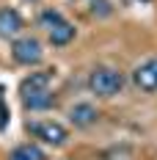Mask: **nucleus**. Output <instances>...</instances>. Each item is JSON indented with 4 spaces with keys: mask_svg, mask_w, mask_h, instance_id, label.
<instances>
[{
    "mask_svg": "<svg viewBox=\"0 0 157 160\" xmlns=\"http://www.w3.org/2000/svg\"><path fill=\"white\" fill-rule=\"evenodd\" d=\"M86 86H88V91L94 97H99V99H113V97H119L124 91L127 78H124V72H119L116 66L99 64V66H94V69L88 72Z\"/></svg>",
    "mask_w": 157,
    "mask_h": 160,
    "instance_id": "nucleus-1",
    "label": "nucleus"
},
{
    "mask_svg": "<svg viewBox=\"0 0 157 160\" xmlns=\"http://www.w3.org/2000/svg\"><path fill=\"white\" fill-rule=\"evenodd\" d=\"M22 31H25L22 14L17 8L3 6L0 8V39H17V36H22Z\"/></svg>",
    "mask_w": 157,
    "mask_h": 160,
    "instance_id": "nucleus-7",
    "label": "nucleus"
},
{
    "mask_svg": "<svg viewBox=\"0 0 157 160\" xmlns=\"http://www.w3.org/2000/svg\"><path fill=\"white\" fill-rule=\"evenodd\" d=\"M63 19H66V17H63L58 8H44V11L39 14V25H42L44 31H50V28H55V25L63 22Z\"/></svg>",
    "mask_w": 157,
    "mask_h": 160,
    "instance_id": "nucleus-11",
    "label": "nucleus"
},
{
    "mask_svg": "<svg viewBox=\"0 0 157 160\" xmlns=\"http://www.w3.org/2000/svg\"><path fill=\"white\" fill-rule=\"evenodd\" d=\"M31 3H39V0H31Z\"/></svg>",
    "mask_w": 157,
    "mask_h": 160,
    "instance_id": "nucleus-13",
    "label": "nucleus"
},
{
    "mask_svg": "<svg viewBox=\"0 0 157 160\" xmlns=\"http://www.w3.org/2000/svg\"><path fill=\"white\" fill-rule=\"evenodd\" d=\"M132 86L141 91V94H155L157 91V55L155 58H146L143 64H138L130 72Z\"/></svg>",
    "mask_w": 157,
    "mask_h": 160,
    "instance_id": "nucleus-4",
    "label": "nucleus"
},
{
    "mask_svg": "<svg viewBox=\"0 0 157 160\" xmlns=\"http://www.w3.org/2000/svg\"><path fill=\"white\" fill-rule=\"evenodd\" d=\"M75 36H77V28H75L69 19H63V22H58L55 28L47 31V42L52 47H69V44L75 42Z\"/></svg>",
    "mask_w": 157,
    "mask_h": 160,
    "instance_id": "nucleus-8",
    "label": "nucleus"
},
{
    "mask_svg": "<svg viewBox=\"0 0 157 160\" xmlns=\"http://www.w3.org/2000/svg\"><path fill=\"white\" fill-rule=\"evenodd\" d=\"M11 58L19 66H39L44 61V44L36 36L22 33V36L11 39Z\"/></svg>",
    "mask_w": 157,
    "mask_h": 160,
    "instance_id": "nucleus-3",
    "label": "nucleus"
},
{
    "mask_svg": "<svg viewBox=\"0 0 157 160\" xmlns=\"http://www.w3.org/2000/svg\"><path fill=\"white\" fill-rule=\"evenodd\" d=\"M28 132L36 138V144L42 146H52L58 149L69 141V130L66 124L55 122V119H42V122H28Z\"/></svg>",
    "mask_w": 157,
    "mask_h": 160,
    "instance_id": "nucleus-2",
    "label": "nucleus"
},
{
    "mask_svg": "<svg viewBox=\"0 0 157 160\" xmlns=\"http://www.w3.org/2000/svg\"><path fill=\"white\" fill-rule=\"evenodd\" d=\"M52 69H36L31 75L19 80V97H28V94H39V91H47L52 86Z\"/></svg>",
    "mask_w": 157,
    "mask_h": 160,
    "instance_id": "nucleus-6",
    "label": "nucleus"
},
{
    "mask_svg": "<svg viewBox=\"0 0 157 160\" xmlns=\"http://www.w3.org/2000/svg\"><path fill=\"white\" fill-rule=\"evenodd\" d=\"M8 160H47V152H44V146L36 144V141H25V144L11 149Z\"/></svg>",
    "mask_w": 157,
    "mask_h": 160,
    "instance_id": "nucleus-10",
    "label": "nucleus"
},
{
    "mask_svg": "<svg viewBox=\"0 0 157 160\" xmlns=\"http://www.w3.org/2000/svg\"><path fill=\"white\" fill-rule=\"evenodd\" d=\"M110 11H113V8H110L108 0H94V3H91V14L94 17H108Z\"/></svg>",
    "mask_w": 157,
    "mask_h": 160,
    "instance_id": "nucleus-12",
    "label": "nucleus"
},
{
    "mask_svg": "<svg viewBox=\"0 0 157 160\" xmlns=\"http://www.w3.org/2000/svg\"><path fill=\"white\" fill-rule=\"evenodd\" d=\"M19 99H22V108H25L28 113H42V111L55 108V94H52V88H47V91H39V94L19 97Z\"/></svg>",
    "mask_w": 157,
    "mask_h": 160,
    "instance_id": "nucleus-9",
    "label": "nucleus"
},
{
    "mask_svg": "<svg viewBox=\"0 0 157 160\" xmlns=\"http://www.w3.org/2000/svg\"><path fill=\"white\" fill-rule=\"evenodd\" d=\"M66 116H69V124L75 130H91L99 122L102 113H99V108H96L94 102H75Z\"/></svg>",
    "mask_w": 157,
    "mask_h": 160,
    "instance_id": "nucleus-5",
    "label": "nucleus"
}]
</instances>
